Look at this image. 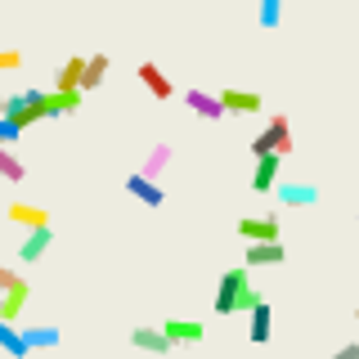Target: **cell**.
<instances>
[{"instance_id":"6da1fadb","label":"cell","mask_w":359,"mask_h":359,"mask_svg":"<svg viewBox=\"0 0 359 359\" xmlns=\"http://www.w3.org/2000/svg\"><path fill=\"white\" fill-rule=\"evenodd\" d=\"M256 301H265L261 292L252 287V274L238 265V269H224L220 283H216V314H238V310H252Z\"/></svg>"},{"instance_id":"7a4b0ae2","label":"cell","mask_w":359,"mask_h":359,"mask_svg":"<svg viewBox=\"0 0 359 359\" xmlns=\"http://www.w3.org/2000/svg\"><path fill=\"white\" fill-rule=\"evenodd\" d=\"M0 117H9L18 130H32L36 121L50 117V95H41V90H18V95H5V99H0Z\"/></svg>"},{"instance_id":"3957f363","label":"cell","mask_w":359,"mask_h":359,"mask_svg":"<svg viewBox=\"0 0 359 359\" xmlns=\"http://www.w3.org/2000/svg\"><path fill=\"white\" fill-rule=\"evenodd\" d=\"M252 153H256V157H261V153L287 157V153H292V130H287V117H283V112H274V117L265 121V130L252 140Z\"/></svg>"},{"instance_id":"277c9868","label":"cell","mask_w":359,"mask_h":359,"mask_svg":"<svg viewBox=\"0 0 359 359\" xmlns=\"http://www.w3.org/2000/svg\"><path fill=\"white\" fill-rule=\"evenodd\" d=\"M238 238H247V243H283V224H278L274 211H265V216H243L238 220Z\"/></svg>"},{"instance_id":"5b68a950","label":"cell","mask_w":359,"mask_h":359,"mask_svg":"<svg viewBox=\"0 0 359 359\" xmlns=\"http://www.w3.org/2000/svg\"><path fill=\"white\" fill-rule=\"evenodd\" d=\"M274 198L283 202V207H314L323 194H319V184H310V180H278L274 184Z\"/></svg>"},{"instance_id":"8992f818","label":"cell","mask_w":359,"mask_h":359,"mask_svg":"<svg viewBox=\"0 0 359 359\" xmlns=\"http://www.w3.org/2000/svg\"><path fill=\"white\" fill-rule=\"evenodd\" d=\"M27 301H32V283L27 278H14V283L0 292V323H18V314L27 310Z\"/></svg>"},{"instance_id":"52a82bcc","label":"cell","mask_w":359,"mask_h":359,"mask_svg":"<svg viewBox=\"0 0 359 359\" xmlns=\"http://www.w3.org/2000/svg\"><path fill=\"white\" fill-rule=\"evenodd\" d=\"M283 162L287 157H274V153H261L252 166V189L256 194H274V184L283 180Z\"/></svg>"},{"instance_id":"ba28073f","label":"cell","mask_w":359,"mask_h":359,"mask_svg":"<svg viewBox=\"0 0 359 359\" xmlns=\"http://www.w3.org/2000/svg\"><path fill=\"white\" fill-rule=\"evenodd\" d=\"M50 243H54V229H50V224L27 229V233H22V243H18V261H22V265H36L41 256L50 252Z\"/></svg>"},{"instance_id":"9c48e42d","label":"cell","mask_w":359,"mask_h":359,"mask_svg":"<svg viewBox=\"0 0 359 359\" xmlns=\"http://www.w3.org/2000/svg\"><path fill=\"white\" fill-rule=\"evenodd\" d=\"M162 337L171 341V351H175V346H202L207 328H202L198 319H166L162 323Z\"/></svg>"},{"instance_id":"30bf717a","label":"cell","mask_w":359,"mask_h":359,"mask_svg":"<svg viewBox=\"0 0 359 359\" xmlns=\"http://www.w3.org/2000/svg\"><path fill=\"white\" fill-rule=\"evenodd\" d=\"M135 76L144 81V90H149L153 99H162V104H166V99H175V81H171V76H166L157 63H149V59H144L140 67H135Z\"/></svg>"},{"instance_id":"8fae6325","label":"cell","mask_w":359,"mask_h":359,"mask_svg":"<svg viewBox=\"0 0 359 359\" xmlns=\"http://www.w3.org/2000/svg\"><path fill=\"white\" fill-rule=\"evenodd\" d=\"M287 261V247L283 243H247L243 269H269V265H283Z\"/></svg>"},{"instance_id":"7c38bea8","label":"cell","mask_w":359,"mask_h":359,"mask_svg":"<svg viewBox=\"0 0 359 359\" xmlns=\"http://www.w3.org/2000/svg\"><path fill=\"white\" fill-rule=\"evenodd\" d=\"M220 108L224 112H243V117H252V112H261V95L256 90H238V86H229V90H220Z\"/></svg>"},{"instance_id":"4fadbf2b","label":"cell","mask_w":359,"mask_h":359,"mask_svg":"<svg viewBox=\"0 0 359 359\" xmlns=\"http://www.w3.org/2000/svg\"><path fill=\"white\" fill-rule=\"evenodd\" d=\"M18 332H22V346H27V351H50V346L63 341L59 323H32V328H18Z\"/></svg>"},{"instance_id":"5bb4252c","label":"cell","mask_w":359,"mask_h":359,"mask_svg":"<svg viewBox=\"0 0 359 359\" xmlns=\"http://www.w3.org/2000/svg\"><path fill=\"white\" fill-rule=\"evenodd\" d=\"M130 346L144 355H171V341L162 337V328H149V323H140V328H130Z\"/></svg>"},{"instance_id":"9a60e30c","label":"cell","mask_w":359,"mask_h":359,"mask_svg":"<svg viewBox=\"0 0 359 359\" xmlns=\"http://www.w3.org/2000/svg\"><path fill=\"white\" fill-rule=\"evenodd\" d=\"M184 104H189V112H194V117H202V121H220V117H224L220 99L207 95V90H184Z\"/></svg>"},{"instance_id":"2e32d148","label":"cell","mask_w":359,"mask_h":359,"mask_svg":"<svg viewBox=\"0 0 359 359\" xmlns=\"http://www.w3.org/2000/svg\"><path fill=\"white\" fill-rule=\"evenodd\" d=\"M126 194H130V198H140L144 207H162V202H166L162 184H157V180H149V175H140V171L126 180Z\"/></svg>"},{"instance_id":"e0dca14e","label":"cell","mask_w":359,"mask_h":359,"mask_svg":"<svg viewBox=\"0 0 359 359\" xmlns=\"http://www.w3.org/2000/svg\"><path fill=\"white\" fill-rule=\"evenodd\" d=\"M5 220H9V224H22V229H36V224H50V216H45V207H32V202H9Z\"/></svg>"},{"instance_id":"ac0fdd59","label":"cell","mask_w":359,"mask_h":359,"mask_svg":"<svg viewBox=\"0 0 359 359\" xmlns=\"http://www.w3.org/2000/svg\"><path fill=\"white\" fill-rule=\"evenodd\" d=\"M247 314H252V341L265 346L269 337H274V310H269V301H256Z\"/></svg>"},{"instance_id":"d6986e66","label":"cell","mask_w":359,"mask_h":359,"mask_svg":"<svg viewBox=\"0 0 359 359\" xmlns=\"http://www.w3.org/2000/svg\"><path fill=\"white\" fill-rule=\"evenodd\" d=\"M108 67H112L108 54H90V59H86V72H81V95H90V90H99V86H104Z\"/></svg>"},{"instance_id":"ffe728a7","label":"cell","mask_w":359,"mask_h":359,"mask_svg":"<svg viewBox=\"0 0 359 359\" xmlns=\"http://www.w3.org/2000/svg\"><path fill=\"white\" fill-rule=\"evenodd\" d=\"M0 351H5L9 359H27L32 351L22 346V332H18V323H0Z\"/></svg>"},{"instance_id":"44dd1931","label":"cell","mask_w":359,"mask_h":359,"mask_svg":"<svg viewBox=\"0 0 359 359\" xmlns=\"http://www.w3.org/2000/svg\"><path fill=\"white\" fill-rule=\"evenodd\" d=\"M81 90H54L50 95V117H67V112H76L81 108Z\"/></svg>"},{"instance_id":"7402d4cb","label":"cell","mask_w":359,"mask_h":359,"mask_svg":"<svg viewBox=\"0 0 359 359\" xmlns=\"http://www.w3.org/2000/svg\"><path fill=\"white\" fill-rule=\"evenodd\" d=\"M81 72H86V59H67L54 76V90H81Z\"/></svg>"},{"instance_id":"603a6c76","label":"cell","mask_w":359,"mask_h":359,"mask_svg":"<svg viewBox=\"0 0 359 359\" xmlns=\"http://www.w3.org/2000/svg\"><path fill=\"white\" fill-rule=\"evenodd\" d=\"M283 5L287 0H256V22H261L265 32H274L278 22H283Z\"/></svg>"},{"instance_id":"cb8c5ba5","label":"cell","mask_w":359,"mask_h":359,"mask_svg":"<svg viewBox=\"0 0 359 359\" xmlns=\"http://www.w3.org/2000/svg\"><path fill=\"white\" fill-rule=\"evenodd\" d=\"M166 162H171V144H153V153L144 157V166H140V175H149V180H157L166 171Z\"/></svg>"},{"instance_id":"d4e9b609","label":"cell","mask_w":359,"mask_h":359,"mask_svg":"<svg viewBox=\"0 0 359 359\" xmlns=\"http://www.w3.org/2000/svg\"><path fill=\"white\" fill-rule=\"evenodd\" d=\"M0 180H9V184H22V180H27V166H22L5 144H0Z\"/></svg>"},{"instance_id":"484cf974","label":"cell","mask_w":359,"mask_h":359,"mask_svg":"<svg viewBox=\"0 0 359 359\" xmlns=\"http://www.w3.org/2000/svg\"><path fill=\"white\" fill-rule=\"evenodd\" d=\"M18 126H14V121H9V117H0V144H5V149H9V144H18Z\"/></svg>"},{"instance_id":"4316f807","label":"cell","mask_w":359,"mask_h":359,"mask_svg":"<svg viewBox=\"0 0 359 359\" xmlns=\"http://www.w3.org/2000/svg\"><path fill=\"white\" fill-rule=\"evenodd\" d=\"M14 67H22V54L18 50H0V72H14Z\"/></svg>"},{"instance_id":"83f0119b","label":"cell","mask_w":359,"mask_h":359,"mask_svg":"<svg viewBox=\"0 0 359 359\" xmlns=\"http://www.w3.org/2000/svg\"><path fill=\"white\" fill-rule=\"evenodd\" d=\"M328 359H359V341H355V346H341V351H332Z\"/></svg>"},{"instance_id":"f1b7e54d","label":"cell","mask_w":359,"mask_h":359,"mask_svg":"<svg viewBox=\"0 0 359 359\" xmlns=\"http://www.w3.org/2000/svg\"><path fill=\"white\" fill-rule=\"evenodd\" d=\"M14 278H18V274H14V269H9V265H0V292H5L9 283H14Z\"/></svg>"},{"instance_id":"f546056e","label":"cell","mask_w":359,"mask_h":359,"mask_svg":"<svg viewBox=\"0 0 359 359\" xmlns=\"http://www.w3.org/2000/svg\"><path fill=\"white\" fill-rule=\"evenodd\" d=\"M355 314H359V310H355Z\"/></svg>"}]
</instances>
